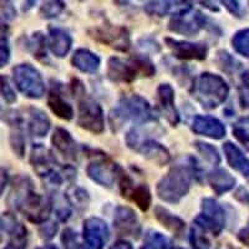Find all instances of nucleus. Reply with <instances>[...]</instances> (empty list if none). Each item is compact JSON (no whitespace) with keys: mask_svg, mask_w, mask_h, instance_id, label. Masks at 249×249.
I'll use <instances>...</instances> for the list:
<instances>
[{"mask_svg":"<svg viewBox=\"0 0 249 249\" xmlns=\"http://www.w3.org/2000/svg\"><path fill=\"white\" fill-rule=\"evenodd\" d=\"M12 197H14V206L26 215L29 221L34 223H45L50 214L51 204L48 199L33 190L30 179L24 178L15 184Z\"/></svg>","mask_w":249,"mask_h":249,"instance_id":"1","label":"nucleus"},{"mask_svg":"<svg viewBox=\"0 0 249 249\" xmlns=\"http://www.w3.org/2000/svg\"><path fill=\"white\" fill-rule=\"evenodd\" d=\"M192 179V171L186 166L177 164L157 184V195L168 203H178L188 193Z\"/></svg>","mask_w":249,"mask_h":249,"instance_id":"2","label":"nucleus"},{"mask_svg":"<svg viewBox=\"0 0 249 249\" xmlns=\"http://www.w3.org/2000/svg\"><path fill=\"white\" fill-rule=\"evenodd\" d=\"M193 96L204 108H215L226 101L230 93L227 82L218 75L204 72L197 79L193 88Z\"/></svg>","mask_w":249,"mask_h":249,"instance_id":"3","label":"nucleus"},{"mask_svg":"<svg viewBox=\"0 0 249 249\" xmlns=\"http://www.w3.org/2000/svg\"><path fill=\"white\" fill-rule=\"evenodd\" d=\"M155 71L156 69L152 62L144 57L131 59L128 61H124L119 57H111L108 61L107 76L112 81L131 82L136 79L139 74H142L143 76H152Z\"/></svg>","mask_w":249,"mask_h":249,"instance_id":"4","label":"nucleus"},{"mask_svg":"<svg viewBox=\"0 0 249 249\" xmlns=\"http://www.w3.org/2000/svg\"><path fill=\"white\" fill-rule=\"evenodd\" d=\"M127 120L144 124V122L153 121L155 115L146 100L142 99L139 95H132L130 97L122 99L119 107L111 115V124L113 126H117V124L120 126L122 122Z\"/></svg>","mask_w":249,"mask_h":249,"instance_id":"5","label":"nucleus"},{"mask_svg":"<svg viewBox=\"0 0 249 249\" xmlns=\"http://www.w3.org/2000/svg\"><path fill=\"white\" fill-rule=\"evenodd\" d=\"M30 162L34 170L36 171L40 177L45 178L50 184L60 186L64 178H68L70 176H74V171L70 168H64V171L56 170V160L44 146H34L31 151Z\"/></svg>","mask_w":249,"mask_h":249,"instance_id":"6","label":"nucleus"},{"mask_svg":"<svg viewBox=\"0 0 249 249\" xmlns=\"http://www.w3.org/2000/svg\"><path fill=\"white\" fill-rule=\"evenodd\" d=\"M15 85L25 96L40 99L45 93V84L39 71L30 64H21L13 69Z\"/></svg>","mask_w":249,"mask_h":249,"instance_id":"7","label":"nucleus"},{"mask_svg":"<svg viewBox=\"0 0 249 249\" xmlns=\"http://www.w3.org/2000/svg\"><path fill=\"white\" fill-rule=\"evenodd\" d=\"M77 124L92 133H101L105 128V119L101 106L95 100L82 97L79 101Z\"/></svg>","mask_w":249,"mask_h":249,"instance_id":"8","label":"nucleus"},{"mask_svg":"<svg viewBox=\"0 0 249 249\" xmlns=\"http://www.w3.org/2000/svg\"><path fill=\"white\" fill-rule=\"evenodd\" d=\"M195 223L201 226L207 232L218 235L226 224L223 208L214 199L204 198L202 201V214L196 218Z\"/></svg>","mask_w":249,"mask_h":249,"instance_id":"9","label":"nucleus"},{"mask_svg":"<svg viewBox=\"0 0 249 249\" xmlns=\"http://www.w3.org/2000/svg\"><path fill=\"white\" fill-rule=\"evenodd\" d=\"M172 18L170 23V30L186 35L193 36L206 25V18L199 12H191V6L182 9Z\"/></svg>","mask_w":249,"mask_h":249,"instance_id":"10","label":"nucleus"},{"mask_svg":"<svg viewBox=\"0 0 249 249\" xmlns=\"http://www.w3.org/2000/svg\"><path fill=\"white\" fill-rule=\"evenodd\" d=\"M91 37L108 46L124 51L130 48V36L127 30L121 26L102 25L90 31Z\"/></svg>","mask_w":249,"mask_h":249,"instance_id":"11","label":"nucleus"},{"mask_svg":"<svg viewBox=\"0 0 249 249\" xmlns=\"http://www.w3.org/2000/svg\"><path fill=\"white\" fill-rule=\"evenodd\" d=\"M107 224L100 218H89L84 222V239L90 249H102L108 239Z\"/></svg>","mask_w":249,"mask_h":249,"instance_id":"12","label":"nucleus"},{"mask_svg":"<svg viewBox=\"0 0 249 249\" xmlns=\"http://www.w3.org/2000/svg\"><path fill=\"white\" fill-rule=\"evenodd\" d=\"M168 48L173 51L175 56L182 60H204L208 54V48L203 43H188L178 40L166 39Z\"/></svg>","mask_w":249,"mask_h":249,"instance_id":"13","label":"nucleus"},{"mask_svg":"<svg viewBox=\"0 0 249 249\" xmlns=\"http://www.w3.org/2000/svg\"><path fill=\"white\" fill-rule=\"evenodd\" d=\"M120 183H121V193L124 197L135 202L141 211L148 210L151 204V192L146 184L135 186L132 179L128 178L126 175L121 176Z\"/></svg>","mask_w":249,"mask_h":249,"instance_id":"14","label":"nucleus"},{"mask_svg":"<svg viewBox=\"0 0 249 249\" xmlns=\"http://www.w3.org/2000/svg\"><path fill=\"white\" fill-rule=\"evenodd\" d=\"M113 226L120 234L131 235V237H139L141 232L139 218L136 213L128 207H117L113 218Z\"/></svg>","mask_w":249,"mask_h":249,"instance_id":"15","label":"nucleus"},{"mask_svg":"<svg viewBox=\"0 0 249 249\" xmlns=\"http://www.w3.org/2000/svg\"><path fill=\"white\" fill-rule=\"evenodd\" d=\"M119 167L116 163L100 160V161L91 162L88 166V175L92 181L105 187H111L117 178Z\"/></svg>","mask_w":249,"mask_h":249,"instance_id":"16","label":"nucleus"},{"mask_svg":"<svg viewBox=\"0 0 249 249\" xmlns=\"http://www.w3.org/2000/svg\"><path fill=\"white\" fill-rule=\"evenodd\" d=\"M157 100L162 115L172 126L179 122V115L175 106V91L170 84H162L157 89Z\"/></svg>","mask_w":249,"mask_h":249,"instance_id":"17","label":"nucleus"},{"mask_svg":"<svg viewBox=\"0 0 249 249\" xmlns=\"http://www.w3.org/2000/svg\"><path fill=\"white\" fill-rule=\"evenodd\" d=\"M192 131L197 135L214 140H221L226 136L224 124L212 116H196L192 122Z\"/></svg>","mask_w":249,"mask_h":249,"instance_id":"18","label":"nucleus"},{"mask_svg":"<svg viewBox=\"0 0 249 249\" xmlns=\"http://www.w3.org/2000/svg\"><path fill=\"white\" fill-rule=\"evenodd\" d=\"M51 142L54 144V147L61 153L65 159L68 160H76L77 155V146L75 140L72 139L69 131L64 128H56L51 137Z\"/></svg>","mask_w":249,"mask_h":249,"instance_id":"19","label":"nucleus"},{"mask_svg":"<svg viewBox=\"0 0 249 249\" xmlns=\"http://www.w3.org/2000/svg\"><path fill=\"white\" fill-rule=\"evenodd\" d=\"M71 40L70 35L62 29H50L49 33L48 44L50 48L51 53L57 57L65 56L71 48Z\"/></svg>","mask_w":249,"mask_h":249,"instance_id":"20","label":"nucleus"},{"mask_svg":"<svg viewBox=\"0 0 249 249\" xmlns=\"http://www.w3.org/2000/svg\"><path fill=\"white\" fill-rule=\"evenodd\" d=\"M223 151L231 167L241 172L246 177H249V160L243 155V152L232 142H226L223 144Z\"/></svg>","mask_w":249,"mask_h":249,"instance_id":"21","label":"nucleus"},{"mask_svg":"<svg viewBox=\"0 0 249 249\" xmlns=\"http://www.w3.org/2000/svg\"><path fill=\"white\" fill-rule=\"evenodd\" d=\"M137 151L143 153V156H146L148 160L160 164V166L168 163L171 160L170 152L167 151V148H164L159 142L151 141V140L142 142L139 148H137Z\"/></svg>","mask_w":249,"mask_h":249,"instance_id":"22","label":"nucleus"},{"mask_svg":"<svg viewBox=\"0 0 249 249\" xmlns=\"http://www.w3.org/2000/svg\"><path fill=\"white\" fill-rule=\"evenodd\" d=\"M72 65L82 72H95L100 68V57L88 49H79L72 56Z\"/></svg>","mask_w":249,"mask_h":249,"instance_id":"23","label":"nucleus"},{"mask_svg":"<svg viewBox=\"0 0 249 249\" xmlns=\"http://www.w3.org/2000/svg\"><path fill=\"white\" fill-rule=\"evenodd\" d=\"M208 182H210L212 190L218 196L231 191L235 184V179L224 170H217L211 172L208 176Z\"/></svg>","mask_w":249,"mask_h":249,"instance_id":"24","label":"nucleus"},{"mask_svg":"<svg viewBox=\"0 0 249 249\" xmlns=\"http://www.w3.org/2000/svg\"><path fill=\"white\" fill-rule=\"evenodd\" d=\"M48 105L51 108V111L60 119L69 121L74 117V110H72L71 105L66 100L62 99V96L57 91H51L48 99Z\"/></svg>","mask_w":249,"mask_h":249,"instance_id":"25","label":"nucleus"},{"mask_svg":"<svg viewBox=\"0 0 249 249\" xmlns=\"http://www.w3.org/2000/svg\"><path fill=\"white\" fill-rule=\"evenodd\" d=\"M155 217L157 218V221L162 226L166 227L167 230H170L175 234L179 235L184 231V222L182 221L181 218L176 217V215H173L172 213H170L167 210L162 208V207H156Z\"/></svg>","mask_w":249,"mask_h":249,"instance_id":"26","label":"nucleus"},{"mask_svg":"<svg viewBox=\"0 0 249 249\" xmlns=\"http://www.w3.org/2000/svg\"><path fill=\"white\" fill-rule=\"evenodd\" d=\"M29 128L30 132L37 137L45 136L50 128V121L48 116L43 111L37 108H31L30 110V120H29Z\"/></svg>","mask_w":249,"mask_h":249,"instance_id":"27","label":"nucleus"},{"mask_svg":"<svg viewBox=\"0 0 249 249\" xmlns=\"http://www.w3.org/2000/svg\"><path fill=\"white\" fill-rule=\"evenodd\" d=\"M12 224V231L13 238L12 241L9 242L5 249H26V230L25 227L21 226L20 223H17L15 219L10 221Z\"/></svg>","mask_w":249,"mask_h":249,"instance_id":"28","label":"nucleus"},{"mask_svg":"<svg viewBox=\"0 0 249 249\" xmlns=\"http://www.w3.org/2000/svg\"><path fill=\"white\" fill-rule=\"evenodd\" d=\"M207 231H204L201 226L193 223L191 228L190 241L193 249H210L211 242L207 237Z\"/></svg>","mask_w":249,"mask_h":249,"instance_id":"29","label":"nucleus"},{"mask_svg":"<svg viewBox=\"0 0 249 249\" xmlns=\"http://www.w3.org/2000/svg\"><path fill=\"white\" fill-rule=\"evenodd\" d=\"M233 48L243 56L249 57V29L238 31L232 39Z\"/></svg>","mask_w":249,"mask_h":249,"instance_id":"30","label":"nucleus"},{"mask_svg":"<svg viewBox=\"0 0 249 249\" xmlns=\"http://www.w3.org/2000/svg\"><path fill=\"white\" fill-rule=\"evenodd\" d=\"M141 249H170V242L159 232H150Z\"/></svg>","mask_w":249,"mask_h":249,"instance_id":"31","label":"nucleus"},{"mask_svg":"<svg viewBox=\"0 0 249 249\" xmlns=\"http://www.w3.org/2000/svg\"><path fill=\"white\" fill-rule=\"evenodd\" d=\"M196 148L198 150V152L201 153L204 157V160H207L208 162H211L212 164H218L221 162V159H219V155H218L217 150H215L213 146H211L210 143H204V142L197 141L195 143Z\"/></svg>","mask_w":249,"mask_h":249,"instance_id":"32","label":"nucleus"},{"mask_svg":"<svg viewBox=\"0 0 249 249\" xmlns=\"http://www.w3.org/2000/svg\"><path fill=\"white\" fill-rule=\"evenodd\" d=\"M65 9V4L61 1H46L40 9V14L41 17L46 18H55L60 14Z\"/></svg>","mask_w":249,"mask_h":249,"instance_id":"33","label":"nucleus"},{"mask_svg":"<svg viewBox=\"0 0 249 249\" xmlns=\"http://www.w3.org/2000/svg\"><path fill=\"white\" fill-rule=\"evenodd\" d=\"M171 1H151L146 5V12L151 15H159V17H163L164 14H167L172 8Z\"/></svg>","mask_w":249,"mask_h":249,"instance_id":"34","label":"nucleus"},{"mask_svg":"<svg viewBox=\"0 0 249 249\" xmlns=\"http://www.w3.org/2000/svg\"><path fill=\"white\" fill-rule=\"evenodd\" d=\"M61 241L65 246L66 249H88L85 248V246H82L80 243L79 238H77L76 233L71 230H65L64 233H62Z\"/></svg>","mask_w":249,"mask_h":249,"instance_id":"35","label":"nucleus"},{"mask_svg":"<svg viewBox=\"0 0 249 249\" xmlns=\"http://www.w3.org/2000/svg\"><path fill=\"white\" fill-rule=\"evenodd\" d=\"M0 91H1V95H3V97L5 99L6 102L13 104V102L17 101V95H15L12 85L9 84L8 77L5 76L0 77Z\"/></svg>","mask_w":249,"mask_h":249,"instance_id":"36","label":"nucleus"},{"mask_svg":"<svg viewBox=\"0 0 249 249\" xmlns=\"http://www.w3.org/2000/svg\"><path fill=\"white\" fill-rule=\"evenodd\" d=\"M10 59V50H9L8 40L5 37H0V68L6 65Z\"/></svg>","mask_w":249,"mask_h":249,"instance_id":"37","label":"nucleus"},{"mask_svg":"<svg viewBox=\"0 0 249 249\" xmlns=\"http://www.w3.org/2000/svg\"><path fill=\"white\" fill-rule=\"evenodd\" d=\"M233 135H234L235 139L241 142L244 147L249 151V133L247 132L244 128L235 127V128H233Z\"/></svg>","mask_w":249,"mask_h":249,"instance_id":"38","label":"nucleus"},{"mask_svg":"<svg viewBox=\"0 0 249 249\" xmlns=\"http://www.w3.org/2000/svg\"><path fill=\"white\" fill-rule=\"evenodd\" d=\"M57 224L56 223H43V227L40 228V233H41V237L45 238V239H50L55 235V233L57 232Z\"/></svg>","mask_w":249,"mask_h":249,"instance_id":"39","label":"nucleus"},{"mask_svg":"<svg viewBox=\"0 0 249 249\" xmlns=\"http://www.w3.org/2000/svg\"><path fill=\"white\" fill-rule=\"evenodd\" d=\"M8 183V173L4 168H0V196L3 193V191L5 190V186Z\"/></svg>","mask_w":249,"mask_h":249,"instance_id":"40","label":"nucleus"},{"mask_svg":"<svg viewBox=\"0 0 249 249\" xmlns=\"http://www.w3.org/2000/svg\"><path fill=\"white\" fill-rule=\"evenodd\" d=\"M110 249H133V248H132V246L128 243V242L119 241V242H116L115 244H112Z\"/></svg>","mask_w":249,"mask_h":249,"instance_id":"41","label":"nucleus"},{"mask_svg":"<svg viewBox=\"0 0 249 249\" xmlns=\"http://www.w3.org/2000/svg\"><path fill=\"white\" fill-rule=\"evenodd\" d=\"M223 4H226V6L231 10V13L233 14H239L238 9H239V5H238L237 1H223Z\"/></svg>","mask_w":249,"mask_h":249,"instance_id":"42","label":"nucleus"},{"mask_svg":"<svg viewBox=\"0 0 249 249\" xmlns=\"http://www.w3.org/2000/svg\"><path fill=\"white\" fill-rule=\"evenodd\" d=\"M239 239H241L243 243H246L247 246H249V230H243L239 233Z\"/></svg>","mask_w":249,"mask_h":249,"instance_id":"43","label":"nucleus"},{"mask_svg":"<svg viewBox=\"0 0 249 249\" xmlns=\"http://www.w3.org/2000/svg\"><path fill=\"white\" fill-rule=\"evenodd\" d=\"M243 81H244V84H246L247 88H249V72H247V74L244 75Z\"/></svg>","mask_w":249,"mask_h":249,"instance_id":"44","label":"nucleus"},{"mask_svg":"<svg viewBox=\"0 0 249 249\" xmlns=\"http://www.w3.org/2000/svg\"><path fill=\"white\" fill-rule=\"evenodd\" d=\"M37 249H57L55 246H45V247H41V248H37Z\"/></svg>","mask_w":249,"mask_h":249,"instance_id":"45","label":"nucleus"},{"mask_svg":"<svg viewBox=\"0 0 249 249\" xmlns=\"http://www.w3.org/2000/svg\"><path fill=\"white\" fill-rule=\"evenodd\" d=\"M176 249H182V248H176Z\"/></svg>","mask_w":249,"mask_h":249,"instance_id":"46","label":"nucleus"}]
</instances>
